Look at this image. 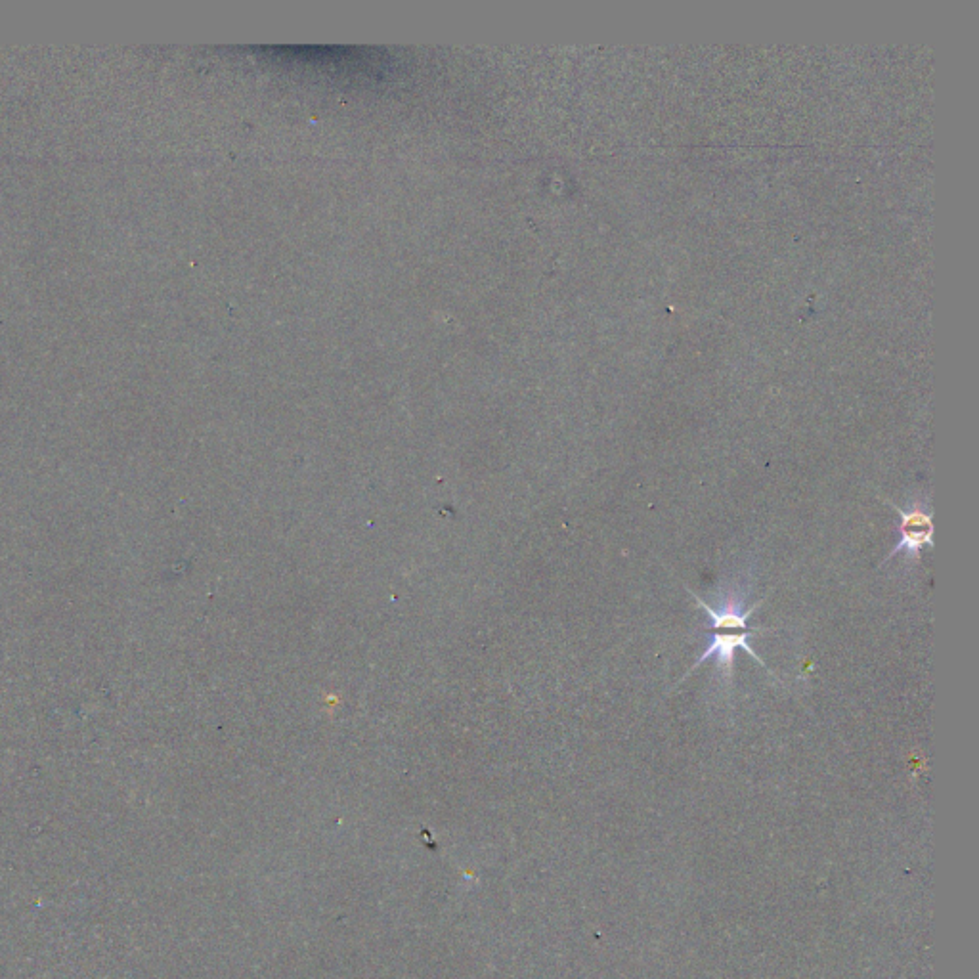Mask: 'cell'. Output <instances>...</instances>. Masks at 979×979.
Here are the masks:
<instances>
[{"mask_svg": "<svg viewBox=\"0 0 979 979\" xmlns=\"http://www.w3.org/2000/svg\"><path fill=\"white\" fill-rule=\"evenodd\" d=\"M687 591L695 597L698 609L708 612V616H710V628H712V643L708 645V649L702 653V656L698 658L695 666L687 672V675L693 674L697 668H700L702 662H706L710 658H716L721 679L725 683H731V679H733V666H735V653L739 649L746 654H750L752 658H756L762 666H765V662H763L762 658L756 654V651L748 643V639H750L752 633L763 631L762 628H750L748 626V618L752 616L754 610H758L760 605H754L752 609H744V593H739L737 589L731 591L719 603L718 607H712L710 603L702 601L691 589H687Z\"/></svg>", "mask_w": 979, "mask_h": 979, "instance_id": "cell-1", "label": "cell"}, {"mask_svg": "<svg viewBox=\"0 0 979 979\" xmlns=\"http://www.w3.org/2000/svg\"><path fill=\"white\" fill-rule=\"evenodd\" d=\"M895 511L899 513V526H897L899 540L892 551L886 555L884 563L892 561L897 553H905L907 559L916 563L920 561L922 549L934 545V519H932L930 501L914 500L909 507L905 509L895 507Z\"/></svg>", "mask_w": 979, "mask_h": 979, "instance_id": "cell-2", "label": "cell"}]
</instances>
